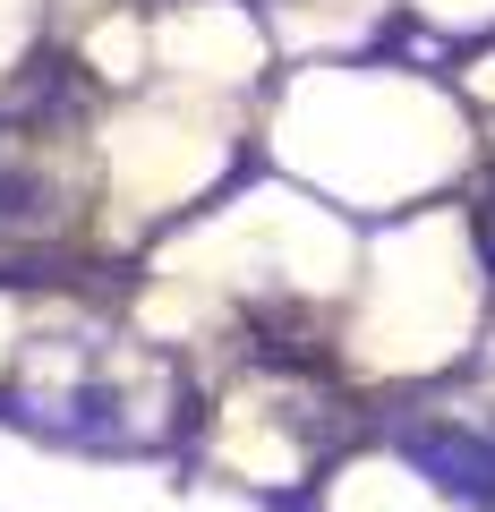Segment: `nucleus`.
<instances>
[{"label":"nucleus","mask_w":495,"mask_h":512,"mask_svg":"<svg viewBox=\"0 0 495 512\" xmlns=\"http://www.w3.org/2000/svg\"><path fill=\"white\" fill-rule=\"evenodd\" d=\"M487 512H495V495H487Z\"/></svg>","instance_id":"obj_4"},{"label":"nucleus","mask_w":495,"mask_h":512,"mask_svg":"<svg viewBox=\"0 0 495 512\" xmlns=\"http://www.w3.org/2000/svg\"><path fill=\"white\" fill-rule=\"evenodd\" d=\"M393 444H402V453L419 461V470L436 478L444 495H470V504H487V495H495V436L461 427L453 410H444V419H410V427H393Z\"/></svg>","instance_id":"obj_2"},{"label":"nucleus","mask_w":495,"mask_h":512,"mask_svg":"<svg viewBox=\"0 0 495 512\" xmlns=\"http://www.w3.org/2000/svg\"><path fill=\"white\" fill-rule=\"evenodd\" d=\"M0 410L52 444H77V453H154L188 419V376L129 333L69 325V333H35L18 350Z\"/></svg>","instance_id":"obj_1"},{"label":"nucleus","mask_w":495,"mask_h":512,"mask_svg":"<svg viewBox=\"0 0 495 512\" xmlns=\"http://www.w3.org/2000/svg\"><path fill=\"white\" fill-rule=\"evenodd\" d=\"M478 239H487V265H495V188H487V205H478Z\"/></svg>","instance_id":"obj_3"}]
</instances>
